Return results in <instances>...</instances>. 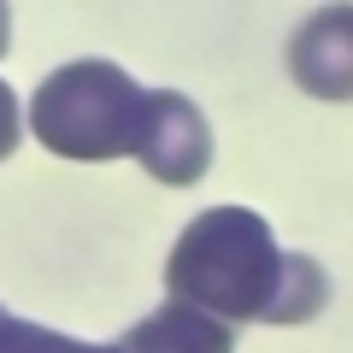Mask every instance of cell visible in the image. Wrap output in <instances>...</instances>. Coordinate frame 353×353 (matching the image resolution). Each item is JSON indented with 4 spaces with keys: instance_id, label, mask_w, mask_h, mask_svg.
<instances>
[{
    "instance_id": "6",
    "label": "cell",
    "mask_w": 353,
    "mask_h": 353,
    "mask_svg": "<svg viewBox=\"0 0 353 353\" xmlns=\"http://www.w3.org/2000/svg\"><path fill=\"white\" fill-rule=\"evenodd\" d=\"M0 353H124V347H101V341H77V336H59L48 324H30V318H6Z\"/></svg>"
},
{
    "instance_id": "9",
    "label": "cell",
    "mask_w": 353,
    "mask_h": 353,
    "mask_svg": "<svg viewBox=\"0 0 353 353\" xmlns=\"http://www.w3.org/2000/svg\"><path fill=\"white\" fill-rule=\"evenodd\" d=\"M6 318H12V312H6V306H0V330H6Z\"/></svg>"
},
{
    "instance_id": "5",
    "label": "cell",
    "mask_w": 353,
    "mask_h": 353,
    "mask_svg": "<svg viewBox=\"0 0 353 353\" xmlns=\"http://www.w3.org/2000/svg\"><path fill=\"white\" fill-rule=\"evenodd\" d=\"M118 347L124 353H236V324L171 294V301L153 306L141 324H130Z\"/></svg>"
},
{
    "instance_id": "3",
    "label": "cell",
    "mask_w": 353,
    "mask_h": 353,
    "mask_svg": "<svg viewBox=\"0 0 353 353\" xmlns=\"http://www.w3.org/2000/svg\"><path fill=\"white\" fill-rule=\"evenodd\" d=\"M136 165L153 183L171 189H194L212 171V130H206L201 106L176 88H148V124L136 141Z\"/></svg>"
},
{
    "instance_id": "7",
    "label": "cell",
    "mask_w": 353,
    "mask_h": 353,
    "mask_svg": "<svg viewBox=\"0 0 353 353\" xmlns=\"http://www.w3.org/2000/svg\"><path fill=\"white\" fill-rule=\"evenodd\" d=\"M18 136H24V106H18L12 83H0V159L18 148Z\"/></svg>"
},
{
    "instance_id": "8",
    "label": "cell",
    "mask_w": 353,
    "mask_h": 353,
    "mask_svg": "<svg viewBox=\"0 0 353 353\" xmlns=\"http://www.w3.org/2000/svg\"><path fill=\"white\" fill-rule=\"evenodd\" d=\"M6 48H12V12H6V0H0V59H6Z\"/></svg>"
},
{
    "instance_id": "4",
    "label": "cell",
    "mask_w": 353,
    "mask_h": 353,
    "mask_svg": "<svg viewBox=\"0 0 353 353\" xmlns=\"http://www.w3.org/2000/svg\"><path fill=\"white\" fill-rule=\"evenodd\" d=\"M289 77L312 101H353V0H330L294 24Z\"/></svg>"
},
{
    "instance_id": "2",
    "label": "cell",
    "mask_w": 353,
    "mask_h": 353,
    "mask_svg": "<svg viewBox=\"0 0 353 353\" xmlns=\"http://www.w3.org/2000/svg\"><path fill=\"white\" fill-rule=\"evenodd\" d=\"M24 124L59 159H136L141 124H148V88L112 59H71L36 83Z\"/></svg>"
},
{
    "instance_id": "1",
    "label": "cell",
    "mask_w": 353,
    "mask_h": 353,
    "mask_svg": "<svg viewBox=\"0 0 353 353\" xmlns=\"http://www.w3.org/2000/svg\"><path fill=\"white\" fill-rule=\"evenodd\" d=\"M165 289L230 324H306L330 306L324 265L289 253L248 206H212L176 236Z\"/></svg>"
}]
</instances>
